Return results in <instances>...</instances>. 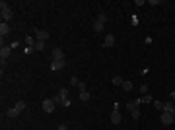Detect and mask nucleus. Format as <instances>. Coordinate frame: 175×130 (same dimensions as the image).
<instances>
[{
  "instance_id": "f257e3e1",
  "label": "nucleus",
  "mask_w": 175,
  "mask_h": 130,
  "mask_svg": "<svg viewBox=\"0 0 175 130\" xmlns=\"http://www.w3.org/2000/svg\"><path fill=\"white\" fill-rule=\"evenodd\" d=\"M0 12H2V20L4 22H10L12 18H14V12H12V8L6 2H0Z\"/></svg>"
},
{
  "instance_id": "f03ea898",
  "label": "nucleus",
  "mask_w": 175,
  "mask_h": 130,
  "mask_svg": "<svg viewBox=\"0 0 175 130\" xmlns=\"http://www.w3.org/2000/svg\"><path fill=\"white\" fill-rule=\"evenodd\" d=\"M55 101H53V99H43V111L45 113H49V115H51V113H53V111H55Z\"/></svg>"
},
{
  "instance_id": "7ed1b4c3",
  "label": "nucleus",
  "mask_w": 175,
  "mask_h": 130,
  "mask_svg": "<svg viewBox=\"0 0 175 130\" xmlns=\"http://www.w3.org/2000/svg\"><path fill=\"white\" fill-rule=\"evenodd\" d=\"M51 35H49V31L47 29H39V31H35V39L37 41H47Z\"/></svg>"
},
{
  "instance_id": "20e7f679",
  "label": "nucleus",
  "mask_w": 175,
  "mask_h": 130,
  "mask_svg": "<svg viewBox=\"0 0 175 130\" xmlns=\"http://www.w3.org/2000/svg\"><path fill=\"white\" fill-rule=\"evenodd\" d=\"M160 119H162V122H164V124H171V122H173V120H175V117H173V115H171V113H167V111H164Z\"/></svg>"
},
{
  "instance_id": "39448f33",
  "label": "nucleus",
  "mask_w": 175,
  "mask_h": 130,
  "mask_svg": "<svg viewBox=\"0 0 175 130\" xmlns=\"http://www.w3.org/2000/svg\"><path fill=\"white\" fill-rule=\"evenodd\" d=\"M51 54H53V60H64V53L56 47V49H53L51 51Z\"/></svg>"
},
{
  "instance_id": "423d86ee",
  "label": "nucleus",
  "mask_w": 175,
  "mask_h": 130,
  "mask_svg": "<svg viewBox=\"0 0 175 130\" xmlns=\"http://www.w3.org/2000/svg\"><path fill=\"white\" fill-rule=\"evenodd\" d=\"M10 53H12V47H2V49H0V58H2V64H4V60L10 56Z\"/></svg>"
},
{
  "instance_id": "0eeeda50",
  "label": "nucleus",
  "mask_w": 175,
  "mask_h": 130,
  "mask_svg": "<svg viewBox=\"0 0 175 130\" xmlns=\"http://www.w3.org/2000/svg\"><path fill=\"white\" fill-rule=\"evenodd\" d=\"M64 64H66V60H53L51 62V70H62Z\"/></svg>"
},
{
  "instance_id": "6e6552de",
  "label": "nucleus",
  "mask_w": 175,
  "mask_h": 130,
  "mask_svg": "<svg viewBox=\"0 0 175 130\" xmlns=\"http://www.w3.org/2000/svg\"><path fill=\"white\" fill-rule=\"evenodd\" d=\"M142 103V99H134V101H129L127 103V109L129 111H134V109H138V105Z\"/></svg>"
},
{
  "instance_id": "1a4fd4ad",
  "label": "nucleus",
  "mask_w": 175,
  "mask_h": 130,
  "mask_svg": "<svg viewBox=\"0 0 175 130\" xmlns=\"http://www.w3.org/2000/svg\"><path fill=\"white\" fill-rule=\"evenodd\" d=\"M111 122H113V124H121V113L117 111V109H115L113 115H111Z\"/></svg>"
},
{
  "instance_id": "9d476101",
  "label": "nucleus",
  "mask_w": 175,
  "mask_h": 130,
  "mask_svg": "<svg viewBox=\"0 0 175 130\" xmlns=\"http://www.w3.org/2000/svg\"><path fill=\"white\" fill-rule=\"evenodd\" d=\"M8 33H10V25H8L6 22H2L0 23V35L4 37V35H8Z\"/></svg>"
},
{
  "instance_id": "9b49d317",
  "label": "nucleus",
  "mask_w": 175,
  "mask_h": 130,
  "mask_svg": "<svg viewBox=\"0 0 175 130\" xmlns=\"http://www.w3.org/2000/svg\"><path fill=\"white\" fill-rule=\"evenodd\" d=\"M113 45H115V37H113V35H107L105 41H103V47H113Z\"/></svg>"
},
{
  "instance_id": "f8f14e48",
  "label": "nucleus",
  "mask_w": 175,
  "mask_h": 130,
  "mask_svg": "<svg viewBox=\"0 0 175 130\" xmlns=\"http://www.w3.org/2000/svg\"><path fill=\"white\" fill-rule=\"evenodd\" d=\"M103 25H105L103 22H99V20H95V22H93V31L101 33V31H103Z\"/></svg>"
},
{
  "instance_id": "ddd939ff",
  "label": "nucleus",
  "mask_w": 175,
  "mask_h": 130,
  "mask_svg": "<svg viewBox=\"0 0 175 130\" xmlns=\"http://www.w3.org/2000/svg\"><path fill=\"white\" fill-rule=\"evenodd\" d=\"M89 97H91V95H89V91H88V89L80 91V99H82V101H89Z\"/></svg>"
},
{
  "instance_id": "4468645a",
  "label": "nucleus",
  "mask_w": 175,
  "mask_h": 130,
  "mask_svg": "<svg viewBox=\"0 0 175 130\" xmlns=\"http://www.w3.org/2000/svg\"><path fill=\"white\" fill-rule=\"evenodd\" d=\"M33 49H35V51H43L45 49V41H37V39H35V47H33Z\"/></svg>"
},
{
  "instance_id": "2eb2a0df",
  "label": "nucleus",
  "mask_w": 175,
  "mask_h": 130,
  "mask_svg": "<svg viewBox=\"0 0 175 130\" xmlns=\"http://www.w3.org/2000/svg\"><path fill=\"white\" fill-rule=\"evenodd\" d=\"M173 103L171 101H167V103H164V111H167V113H173Z\"/></svg>"
},
{
  "instance_id": "dca6fc26",
  "label": "nucleus",
  "mask_w": 175,
  "mask_h": 130,
  "mask_svg": "<svg viewBox=\"0 0 175 130\" xmlns=\"http://www.w3.org/2000/svg\"><path fill=\"white\" fill-rule=\"evenodd\" d=\"M123 89H125V91H132V89H134L132 82H123Z\"/></svg>"
},
{
  "instance_id": "f3484780",
  "label": "nucleus",
  "mask_w": 175,
  "mask_h": 130,
  "mask_svg": "<svg viewBox=\"0 0 175 130\" xmlns=\"http://www.w3.org/2000/svg\"><path fill=\"white\" fill-rule=\"evenodd\" d=\"M25 107H27V103H25V101H18V103H16V109H18L20 113H22V111H23Z\"/></svg>"
},
{
  "instance_id": "a211bd4d",
  "label": "nucleus",
  "mask_w": 175,
  "mask_h": 130,
  "mask_svg": "<svg viewBox=\"0 0 175 130\" xmlns=\"http://www.w3.org/2000/svg\"><path fill=\"white\" fill-rule=\"evenodd\" d=\"M25 47H35V39H33V37H25Z\"/></svg>"
},
{
  "instance_id": "6ab92c4d",
  "label": "nucleus",
  "mask_w": 175,
  "mask_h": 130,
  "mask_svg": "<svg viewBox=\"0 0 175 130\" xmlns=\"http://www.w3.org/2000/svg\"><path fill=\"white\" fill-rule=\"evenodd\" d=\"M6 115H8V117H18V115H20V111L14 107V109H10V111H6Z\"/></svg>"
},
{
  "instance_id": "aec40b11",
  "label": "nucleus",
  "mask_w": 175,
  "mask_h": 130,
  "mask_svg": "<svg viewBox=\"0 0 175 130\" xmlns=\"http://www.w3.org/2000/svg\"><path fill=\"white\" fill-rule=\"evenodd\" d=\"M113 86H123V78L121 76H113Z\"/></svg>"
},
{
  "instance_id": "412c9836",
  "label": "nucleus",
  "mask_w": 175,
  "mask_h": 130,
  "mask_svg": "<svg viewBox=\"0 0 175 130\" xmlns=\"http://www.w3.org/2000/svg\"><path fill=\"white\" fill-rule=\"evenodd\" d=\"M58 95H60V99L64 101V99H68V91H66V87H62L60 91H58Z\"/></svg>"
},
{
  "instance_id": "4be33fe9",
  "label": "nucleus",
  "mask_w": 175,
  "mask_h": 130,
  "mask_svg": "<svg viewBox=\"0 0 175 130\" xmlns=\"http://www.w3.org/2000/svg\"><path fill=\"white\" fill-rule=\"evenodd\" d=\"M142 101H144V103H152V101H154V97L150 95V93H146V95L142 97Z\"/></svg>"
},
{
  "instance_id": "5701e85b",
  "label": "nucleus",
  "mask_w": 175,
  "mask_h": 130,
  "mask_svg": "<svg viewBox=\"0 0 175 130\" xmlns=\"http://www.w3.org/2000/svg\"><path fill=\"white\" fill-rule=\"evenodd\" d=\"M131 113H132V119H134V120L140 119V111H138V109H134V111H131Z\"/></svg>"
},
{
  "instance_id": "b1692460",
  "label": "nucleus",
  "mask_w": 175,
  "mask_h": 130,
  "mask_svg": "<svg viewBox=\"0 0 175 130\" xmlns=\"http://www.w3.org/2000/svg\"><path fill=\"white\" fill-rule=\"evenodd\" d=\"M70 84H72V86H80L82 82H80V80H78L76 76H72V78H70Z\"/></svg>"
},
{
  "instance_id": "393cba45",
  "label": "nucleus",
  "mask_w": 175,
  "mask_h": 130,
  "mask_svg": "<svg viewBox=\"0 0 175 130\" xmlns=\"http://www.w3.org/2000/svg\"><path fill=\"white\" fill-rule=\"evenodd\" d=\"M97 20H99V22H103V23H105V22H107V14H105V12H101Z\"/></svg>"
},
{
  "instance_id": "a878e982",
  "label": "nucleus",
  "mask_w": 175,
  "mask_h": 130,
  "mask_svg": "<svg viewBox=\"0 0 175 130\" xmlns=\"http://www.w3.org/2000/svg\"><path fill=\"white\" fill-rule=\"evenodd\" d=\"M53 101H55V105H62V99H60V95H55V97H51Z\"/></svg>"
},
{
  "instance_id": "bb28decb",
  "label": "nucleus",
  "mask_w": 175,
  "mask_h": 130,
  "mask_svg": "<svg viewBox=\"0 0 175 130\" xmlns=\"http://www.w3.org/2000/svg\"><path fill=\"white\" fill-rule=\"evenodd\" d=\"M154 107L160 109V111H164V103H162V101H154Z\"/></svg>"
},
{
  "instance_id": "cd10ccee",
  "label": "nucleus",
  "mask_w": 175,
  "mask_h": 130,
  "mask_svg": "<svg viewBox=\"0 0 175 130\" xmlns=\"http://www.w3.org/2000/svg\"><path fill=\"white\" fill-rule=\"evenodd\" d=\"M140 91L146 95V93H148V84H142V86H140Z\"/></svg>"
},
{
  "instance_id": "c85d7f7f",
  "label": "nucleus",
  "mask_w": 175,
  "mask_h": 130,
  "mask_svg": "<svg viewBox=\"0 0 175 130\" xmlns=\"http://www.w3.org/2000/svg\"><path fill=\"white\" fill-rule=\"evenodd\" d=\"M33 51H35V49H31V47H25V49H23V54H31Z\"/></svg>"
},
{
  "instance_id": "c756f323",
  "label": "nucleus",
  "mask_w": 175,
  "mask_h": 130,
  "mask_svg": "<svg viewBox=\"0 0 175 130\" xmlns=\"http://www.w3.org/2000/svg\"><path fill=\"white\" fill-rule=\"evenodd\" d=\"M58 130H68V128H66V124H60V126H58Z\"/></svg>"
},
{
  "instance_id": "7c9ffc66",
  "label": "nucleus",
  "mask_w": 175,
  "mask_h": 130,
  "mask_svg": "<svg viewBox=\"0 0 175 130\" xmlns=\"http://www.w3.org/2000/svg\"><path fill=\"white\" fill-rule=\"evenodd\" d=\"M171 99H175V89H173V91H171Z\"/></svg>"
},
{
  "instance_id": "2f4dec72",
  "label": "nucleus",
  "mask_w": 175,
  "mask_h": 130,
  "mask_svg": "<svg viewBox=\"0 0 175 130\" xmlns=\"http://www.w3.org/2000/svg\"><path fill=\"white\" fill-rule=\"evenodd\" d=\"M171 115H173V117H175V109H173V113H171Z\"/></svg>"
}]
</instances>
